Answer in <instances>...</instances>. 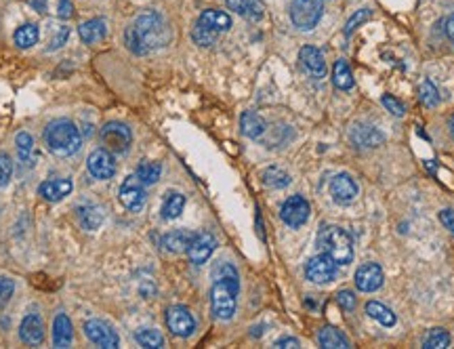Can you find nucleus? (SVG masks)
I'll return each instance as SVG.
<instances>
[{"mask_svg": "<svg viewBox=\"0 0 454 349\" xmlns=\"http://www.w3.org/2000/svg\"><path fill=\"white\" fill-rule=\"evenodd\" d=\"M171 40V28L165 22V17L156 11L141 13L126 30H124V42L131 53L135 55H147L156 49L167 46Z\"/></svg>", "mask_w": 454, "mask_h": 349, "instance_id": "1", "label": "nucleus"}, {"mask_svg": "<svg viewBox=\"0 0 454 349\" xmlns=\"http://www.w3.org/2000/svg\"><path fill=\"white\" fill-rule=\"evenodd\" d=\"M210 278H212V289H210L212 316L221 322H230L236 314V303H238V293H240L238 269L232 263L219 261L215 263Z\"/></svg>", "mask_w": 454, "mask_h": 349, "instance_id": "2", "label": "nucleus"}, {"mask_svg": "<svg viewBox=\"0 0 454 349\" xmlns=\"http://www.w3.org/2000/svg\"><path fill=\"white\" fill-rule=\"evenodd\" d=\"M44 144L51 154L59 158L74 156L83 146L81 130L69 120H53L44 128Z\"/></svg>", "mask_w": 454, "mask_h": 349, "instance_id": "3", "label": "nucleus"}, {"mask_svg": "<svg viewBox=\"0 0 454 349\" xmlns=\"http://www.w3.org/2000/svg\"><path fill=\"white\" fill-rule=\"evenodd\" d=\"M318 246L337 265H347L353 259V240L339 225H324L318 234Z\"/></svg>", "mask_w": 454, "mask_h": 349, "instance_id": "4", "label": "nucleus"}, {"mask_svg": "<svg viewBox=\"0 0 454 349\" xmlns=\"http://www.w3.org/2000/svg\"><path fill=\"white\" fill-rule=\"evenodd\" d=\"M288 13H290V22L294 28L310 32L320 24L324 7H322V0H292Z\"/></svg>", "mask_w": 454, "mask_h": 349, "instance_id": "5", "label": "nucleus"}, {"mask_svg": "<svg viewBox=\"0 0 454 349\" xmlns=\"http://www.w3.org/2000/svg\"><path fill=\"white\" fill-rule=\"evenodd\" d=\"M99 135H101V144L114 154H124L133 146V133H131L128 124H124V122H118V120L108 122V124H103Z\"/></svg>", "mask_w": 454, "mask_h": 349, "instance_id": "6", "label": "nucleus"}, {"mask_svg": "<svg viewBox=\"0 0 454 349\" xmlns=\"http://www.w3.org/2000/svg\"><path fill=\"white\" fill-rule=\"evenodd\" d=\"M310 213H312V208H310V202L303 198V196H290L282 208H280V217L282 221L288 225V228H301V225H305L308 219H310Z\"/></svg>", "mask_w": 454, "mask_h": 349, "instance_id": "7", "label": "nucleus"}, {"mask_svg": "<svg viewBox=\"0 0 454 349\" xmlns=\"http://www.w3.org/2000/svg\"><path fill=\"white\" fill-rule=\"evenodd\" d=\"M337 263L328 257V255H316L308 261L305 265V275H308V280L314 282V284H328L335 280V275H337Z\"/></svg>", "mask_w": 454, "mask_h": 349, "instance_id": "8", "label": "nucleus"}, {"mask_svg": "<svg viewBox=\"0 0 454 349\" xmlns=\"http://www.w3.org/2000/svg\"><path fill=\"white\" fill-rule=\"evenodd\" d=\"M118 198L122 202V206L131 213H139L143 204H145V189H143V183L139 181L137 175H128L122 185H120V191H118Z\"/></svg>", "mask_w": 454, "mask_h": 349, "instance_id": "9", "label": "nucleus"}, {"mask_svg": "<svg viewBox=\"0 0 454 349\" xmlns=\"http://www.w3.org/2000/svg\"><path fill=\"white\" fill-rule=\"evenodd\" d=\"M167 326L175 337L187 339L194 334L196 330V320L192 316V312L183 305H173L167 309Z\"/></svg>", "mask_w": 454, "mask_h": 349, "instance_id": "10", "label": "nucleus"}, {"mask_svg": "<svg viewBox=\"0 0 454 349\" xmlns=\"http://www.w3.org/2000/svg\"><path fill=\"white\" fill-rule=\"evenodd\" d=\"M85 334L89 337L93 345L103 347V349H116L120 345L118 332L103 320H89L85 324Z\"/></svg>", "mask_w": 454, "mask_h": 349, "instance_id": "11", "label": "nucleus"}, {"mask_svg": "<svg viewBox=\"0 0 454 349\" xmlns=\"http://www.w3.org/2000/svg\"><path fill=\"white\" fill-rule=\"evenodd\" d=\"M355 287L358 291L362 293H374L383 287V280H385V275H383V269L381 265H376V263H364L358 267L355 271Z\"/></svg>", "mask_w": 454, "mask_h": 349, "instance_id": "12", "label": "nucleus"}, {"mask_svg": "<svg viewBox=\"0 0 454 349\" xmlns=\"http://www.w3.org/2000/svg\"><path fill=\"white\" fill-rule=\"evenodd\" d=\"M349 139H351V144L355 148H362V150H368V148H378V146H383L385 142V137L383 133L370 126V124H364V122H355L351 124L349 128Z\"/></svg>", "mask_w": 454, "mask_h": 349, "instance_id": "13", "label": "nucleus"}, {"mask_svg": "<svg viewBox=\"0 0 454 349\" xmlns=\"http://www.w3.org/2000/svg\"><path fill=\"white\" fill-rule=\"evenodd\" d=\"M328 189H330L333 200L339 202V204H349V202H353V200L358 198V194H360V185H358L355 179H353L351 175H347V173L335 175V177L330 179Z\"/></svg>", "mask_w": 454, "mask_h": 349, "instance_id": "14", "label": "nucleus"}, {"mask_svg": "<svg viewBox=\"0 0 454 349\" xmlns=\"http://www.w3.org/2000/svg\"><path fill=\"white\" fill-rule=\"evenodd\" d=\"M87 169L91 173V177L99 179V181H108L116 175V162L110 150H95L89 160H87Z\"/></svg>", "mask_w": 454, "mask_h": 349, "instance_id": "15", "label": "nucleus"}, {"mask_svg": "<svg viewBox=\"0 0 454 349\" xmlns=\"http://www.w3.org/2000/svg\"><path fill=\"white\" fill-rule=\"evenodd\" d=\"M217 248V238L210 232H200L194 236V240L187 246V257L194 265H202L210 259V255Z\"/></svg>", "mask_w": 454, "mask_h": 349, "instance_id": "16", "label": "nucleus"}, {"mask_svg": "<svg viewBox=\"0 0 454 349\" xmlns=\"http://www.w3.org/2000/svg\"><path fill=\"white\" fill-rule=\"evenodd\" d=\"M299 61L303 65V69L314 76V78H324L326 76V61H324V55L320 49L312 46V44H305L301 51H299Z\"/></svg>", "mask_w": 454, "mask_h": 349, "instance_id": "17", "label": "nucleus"}, {"mask_svg": "<svg viewBox=\"0 0 454 349\" xmlns=\"http://www.w3.org/2000/svg\"><path fill=\"white\" fill-rule=\"evenodd\" d=\"M19 339L26 345H40L44 341V324L38 314H28L19 326Z\"/></svg>", "mask_w": 454, "mask_h": 349, "instance_id": "18", "label": "nucleus"}, {"mask_svg": "<svg viewBox=\"0 0 454 349\" xmlns=\"http://www.w3.org/2000/svg\"><path fill=\"white\" fill-rule=\"evenodd\" d=\"M196 24H198L200 28H206V30L215 32V34H221V32H227V30L232 28V17L227 15L225 11L206 9V11L198 17Z\"/></svg>", "mask_w": 454, "mask_h": 349, "instance_id": "19", "label": "nucleus"}, {"mask_svg": "<svg viewBox=\"0 0 454 349\" xmlns=\"http://www.w3.org/2000/svg\"><path fill=\"white\" fill-rule=\"evenodd\" d=\"M74 189V183L69 179H49L44 183H40L38 194L47 200V202H59L63 198H67Z\"/></svg>", "mask_w": 454, "mask_h": 349, "instance_id": "20", "label": "nucleus"}, {"mask_svg": "<svg viewBox=\"0 0 454 349\" xmlns=\"http://www.w3.org/2000/svg\"><path fill=\"white\" fill-rule=\"evenodd\" d=\"M227 5V9L236 11L238 15L251 19V22H259L265 13V3L263 0H223Z\"/></svg>", "mask_w": 454, "mask_h": 349, "instance_id": "21", "label": "nucleus"}, {"mask_svg": "<svg viewBox=\"0 0 454 349\" xmlns=\"http://www.w3.org/2000/svg\"><path fill=\"white\" fill-rule=\"evenodd\" d=\"M106 34H108V24H106V19H101V17L89 19V22H85V24L78 28V36H81V40L87 42V44H97V42H101V40L106 38Z\"/></svg>", "mask_w": 454, "mask_h": 349, "instance_id": "22", "label": "nucleus"}, {"mask_svg": "<svg viewBox=\"0 0 454 349\" xmlns=\"http://www.w3.org/2000/svg\"><path fill=\"white\" fill-rule=\"evenodd\" d=\"M74 339L72 322L65 314H57L53 322V345L55 347H69Z\"/></svg>", "mask_w": 454, "mask_h": 349, "instance_id": "23", "label": "nucleus"}, {"mask_svg": "<svg viewBox=\"0 0 454 349\" xmlns=\"http://www.w3.org/2000/svg\"><path fill=\"white\" fill-rule=\"evenodd\" d=\"M15 146H17V156L24 162V167H34L36 164V146H34V137L26 130L17 133L15 137Z\"/></svg>", "mask_w": 454, "mask_h": 349, "instance_id": "24", "label": "nucleus"}, {"mask_svg": "<svg viewBox=\"0 0 454 349\" xmlns=\"http://www.w3.org/2000/svg\"><path fill=\"white\" fill-rule=\"evenodd\" d=\"M194 236L196 234H192V232H185V230H175V232H169L165 238H162V248L167 250V253H187V246H190V242L194 240Z\"/></svg>", "mask_w": 454, "mask_h": 349, "instance_id": "25", "label": "nucleus"}, {"mask_svg": "<svg viewBox=\"0 0 454 349\" xmlns=\"http://www.w3.org/2000/svg\"><path fill=\"white\" fill-rule=\"evenodd\" d=\"M240 128H242V133L246 137L261 139L265 135V130H267V122L259 114H255V112H244L240 116Z\"/></svg>", "mask_w": 454, "mask_h": 349, "instance_id": "26", "label": "nucleus"}, {"mask_svg": "<svg viewBox=\"0 0 454 349\" xmlns=\"http://www.w3.org/2000/svg\"><path fill=\"white\" fill-rule=\"evenodd\" d=\"M78 219H81V225L85 230L95 232L103 223V211L95 204H83V206H78Z\"/></svg>", "mask_w": 454, "mask_h": 349, "instance_id": "27", "label": "nucleus"}, {"mask_svg": "<svg viewBox=\"0 0 454 349\" xmlns=\"http://www.w3.org/2000/svg\"><path fill=\"white\" fill-rule=\"evenodd\" d=\"M69 38V28L65 24H57L51 22L47 26V34H44V42H47V51H57L61 49Z\"/></svg>", "mask_w": 454, "mask_h": 349, "instance_id": "28", "label": "nucleus"}, {"mask_svg": "<svg viewBox=\"0 0 454 349\" xmlns=\"http://www.w3.org/2000/svg\"><path fill=\"white\" fill-rule=\"evenodd\" d=\"M318 341H320V345L326 347V349H349V347H351L349 339H347L341 330H337V328H333V326H324V328L320 330V334H318Z\"/></svg>", "mask_w": 454, "mask_h": 349, "instance_id": "29", "label": "nucleus"}, {"mask_svg": "<svg viewBox=\"0 0 454 349\" xmlns=\"http://www.w3.org/2000/svg\"><path fill=\"white\" fill-rule=\"evenodd\" d=\"M366 314H368L372 320H376L381 326H385V328H392V326H396V322H398L396 314H394L389 307H385L383 303H378V301H368V303H366Z\"/></svg>", "mask_w": 454, "mask_h": 349, "instance_id": "30", "label": "nucleus"}, {"mask_svg": "<svg viewBox=\"0 0 454 349\" xmlns=\"http://www.w3.org/2000/svg\"><path fill=\"white\" fill-rule=\"evenodd\" d=\"M183 208H185V196L183 194H179V191L167 194V198L162 202V219L173 221V219L181 217Z\"/></svg>", "mask_w": 454, "mask_h": 349, "instance_id": "31", "label": "nucleus"}, {"mask_svg": "<svg viewBox=\"0 0 454 349\" xmlns=\"http://www.w3.org/2000/svg\"><path fill=\"white\" fill-rule=\"evenodd\" d=\"M333 83L341 91H349L353 87V74H351V67H349V63L345 59L335 61V65H333Z\"/></svg>", "mask_w": 454, "mask_h": 349, "instance_id": "32", "label": "nucleus"}, {"mask_svg": "<svg viewBox=\"0 0 454 349\" xmlns=\"http://www.w3.org/2000/svg\"><path fill=\"white\" fill-rule=\"evenodd\" d=\"M13 38H15V44L19 49H32L38 42V38H40V30H38L36 24H26V26L15 30Z\"/></svg>", "mask_w": 454, "mask_h": 349, "instance_id": "33", "label": "nucleus"}, {"mask_svg": "<svg viewBox=\"0 0 454 349\" xmlns=\"http://www.w3.org/2000/svg\"><path fill=\"white\" fill-rule=\"evenodd\" d=\"M162 175V167L158 162H151V160H143L139 167H137V177L143 185H154L158 183Z\"/></svg>", "mask_w": 454, "mask_h": 349, "instance_id": "34", "label": "nucleus"}, {"mask_svg": "<svg viewBox=\"0 0 454 349\" xmlns=\"http://www.w3.org/2000/svg\"><path fill=\"white\" fill-rule=\"evenodd\" d=\"M135 339H137V343L141 347H147V349H160V347H165V337L156 328H141V330H137Z\"/></svg>", "mask_w": 454, "mask_h": 349, "instance_id": "35", "label": "nucleus"}, {"mask_svg": "<svg viewBox=\"0 0 454 349\" xmlns=\"http://www.w3.org/2000/svg\"><path fill=\"white\" fill-rule=\"evenodd\" d=\"M263 183L267 187H274V189H282L286 185H290V175L278 167H269L263 171Z\"/></svg>", "mask_w": 454, "mask_h": 349, "instance_id": "36", "label": "nucleus"}, {"mask_svg": "<svg viewBox=\"0 0 454 349\" xmlns=\"http://www.w3.org/2000/svg\"><path fill=\"white\" fill-rule=\"evenodd\" d=\"M448 345H450V334L444 328H433L423 339V347L425 349H446Z\"/></svg>", "mask_w": 454, "mask_h": 349, "instance_id": "37", "label": "nucleus"}, {"mask_svg": "<svg viewBox=\"0 0 454 349\" xmlns=\"http://www.w3.org/2000/svg\"><path fill=\"white\" fill-rule=\"evenodd\" d=\"M421 101L425 108H435L439 103V91L435 89V85L431 80H423L421 85Z\"/></svg>", "mask_w": 454, "mask_h": 349, "instance_id": "38", "label": "nucleus"}, {"mask_svg": "<svg viewBox=\"0 0 454 349\" xmlns=\"http://www.w3.org/2000/svg\"><path fill=\"white\" fill-rule=\"evenodd\" d=\"M192 38H194V42L200 44V46H210V44H215V40L219 38V34H215V32H210V30H206V28H200V26L196 24L194 30H192Z\"/></svg>", "mask_w": 454, "mask_h": 349, "instance_id": "39", "label": "nucleus"}, {"mask_svg": "<svg viewBox=\"0 0 454 349\" xmlns=\"http://www.w3.org/2000/svg\"><path fill=\"white\" fill-rule=\"evenodd\" d=\"M13 177V160L7 152H0V187H5Z\"/></svg>", "mask_w": 454, "mask_h": 349, "instance_id": "40", "label": "nucleus"}, {"mask_svg": "<svg viewBox=\"0 0 454 349\" xmlns=\"http://www.w3.org/2000/svg\"><path fill=\"white\" fill-rule=\"evenodd\" d=\"M370 17H372V11H370V9H360V11H355V15H351L349 22L345 24V36H351L353 30L360 28V26H362L364 22H368Z\"/></svg>", "mask_w": 454, "mask_h": 349, "instance_id": "41", "label": "nucleus"}, {"mask_svg": "<svg viewBox=\"0 0 454 349\" xmlns=\"http://www.w3.org/2000/svg\"><path fill=\"white\" fill-rule=\"evenodd\" d=\"M13 293H15V282L11 278L0 275V307H5L11 301Z\"/></svg>", "mask_w": 454, "mask_h": 349, "instance_id": "42", "label": "nucleus"}, {"mask_svg": "<svg viewBox=\"0 0 454 349\" xmlns=\"http://www.w3.org/2000/svg\"><path fill=\"white\" fill-rule=\"evenodd\" d=\"M381 103H383V105H385V108H387V110L394 114V116H398V118H400V116H404V112H406L404 103H402V101H398L394 95H383V97H381Z\"/></svg>", "mask_w": 454, "mask_h": 349, "instance_id": "43", "label": "nucleus"}, {"mask_svg": "<svg viewBox=\"0 0 454 349\" xmlns=\"http://www.w3.org/2000/svg\"><path fill=\"white\" fill-rule=\"evenodd\" d=\"M337 303L345 312H351V309H355V295L351 291H341V293H337Z\"/></svg>", "mask_w": 454, "mask_h": 349, "instance_id": "44", "label": "nucleus"}, {"mask_svg": "<svg viewBox=\"0 0 454 349\" xmlns=\"http://www.w3.org/2000/svg\"><path fill=\"white\" fill-rule=\"evenodd\" d=\"M439 221L446 230H450L454 234V211L452 208H444V211H439Z\"/></svg>", "mask_w": 454, "mask_h": 349, "instance_id": "45", "label": "nucleus"}, {"mask_svg": "<svg viewBox=\"0 0 454 349\" xmlns=\"http://www.w3.org/2000/svg\"><path fill=\"white\" fill-rule=\"evenodd\" d=\"M57 15L61 19H69L74 15V7H72L69 0H59V3H57Z\"/></svg>", "mask_w": 454, "mask_h": 349, "instance_id": "46", "label": "nucleus"}, {"mask_svg": "<svg viewBox=\"0 0 454 349\" xmlns=\"http://www.w3.org/2000/svg\"><path fill=\"white\" fill-rule=\"evenodd\" d=\"M276 347H284V349H296V347H301V343H299V339H294V337H282V339H278L276 341Z\"/></svg>", "mask_w": 454, "mask_h": 349, "instance_id": "47", "label": "nucleus"}, {"mask_svg": "<svg viewBox=\"0 0 454 349\" xmlns=\"http://www.w3.org/2000/svg\"><path fill=\"white\" fill-rule=\"evenodd\" d=\"M446 36H448V40L454 44V15L446 19Z\"/></svg>", "mask_w": 454, "mask_h": 349, "instance_id": "48", "label": "nucleus"}, {"mask_svg": "<svg viewBox=\"0 0 454 349\" xmlns=\"http://www.w3.org/2000/svg\"><path fill=\"white\" fill-rule=\"evenodd\" d=\"M448 128H450V135L454 137V116L450 118V122H448Z\"/></svg>", "mask_w": 454, "mask_h": 349, "instance_id": "49", "label": "nucleus"}]
</instances>
